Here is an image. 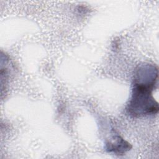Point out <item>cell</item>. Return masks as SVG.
<instances>
[{"instance_id":"cell-1","label":"cell","mask_w":159,"mask_h":159,"mask_svg":"<svg viewBox=\"0 0 159 159\" xmlns=\"http://www.w3.org/2000/svg\"><path fill=\"white\" fill-rule=\"evenodd\" d=\"M156 83L155 81H133L131 97L126 107L128 114L140 117L158 112V104L152 94Z\"/></svg>"},{"instance_id":"cell-2","label":"cell","mask_w":159,"mask_h":159,"mask_svg":"<svg viewBox=\"0 0 159 159\" xmlns=\"http://www.w3.org/2000/svg\"><path fill=\"white\" fill-rule=\"evenodd\" d=\"M113 141L106 143V150L109 152H113L117 155H123L125 152L130 150V143L120 136L117 135L112 139Z\"/></svg>"}]
</instances>
